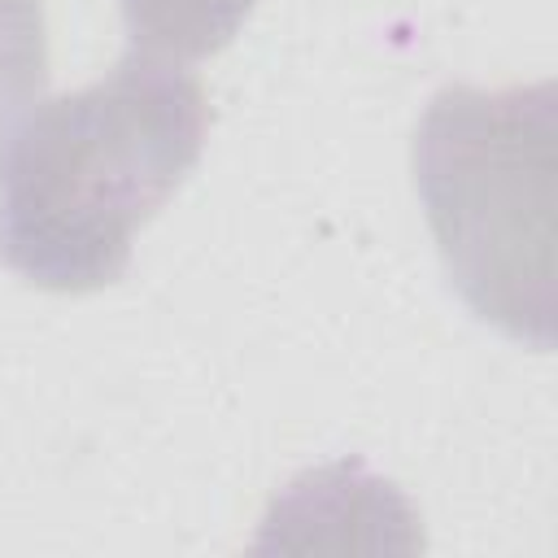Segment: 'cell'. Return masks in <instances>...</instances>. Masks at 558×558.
I'll list each match as a JSON object with an SVG mask.
<instances>
[{"label": "cell", "instance_id": "obj_1", "mask_svg": "<svg viewBox=\"0 0 558 558\" xmlns=\"http://www.w3.org/2000/svg\"><path fill=\"white\" fill-rule=\"evenodd\" d=\"M201 78L126 52L105 78L26 105L0 131V262L48 292L122 279L140 227L205 148Z\"/></svg>", "mask_w": 558, "mask_h": 558}, {"label": "cell", "instance_id": "obj_2", "mask_svg": "<svg viewBox=\"0 0 558 558\" xmlns=\"http://www.w3.org/2000/svg\"><path fill=\"white\" fill-rule=\"evenodd\" d=\"M414 183L466 305L549 344V87H445L414 131Z\"/></svg>", "mask_w": 558, "mask_h": 558}, {"label": "cell", "instance_id": "obj_3", "mask_svg": "<svg viewBox=\"0 0 558 558\" xmlns=\"http://www.w3.org/2000/svg\"><path fill=\"white\" fill-rule=\"evenodd\" d=\"M257 0H122V22L135 52L166 61H201L227 48Z\"/></svg>", "mask_w": 558, "mask_h": 558}, {"label": "cell", "instance_id": "obj_4", "mask_svg": "<svg viewBox=\"0 0 558 558\" xmlns=\"http://www.w3.org/2000/svg\"><path fill=\"white\" fill-rule=\"evenodd\" d=\"M48 39L39 0H0V131L44 96Z\"/></svg>", "mask_w": 558, "mask_h": 558}]
</instances>
